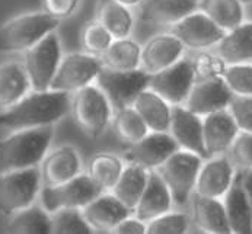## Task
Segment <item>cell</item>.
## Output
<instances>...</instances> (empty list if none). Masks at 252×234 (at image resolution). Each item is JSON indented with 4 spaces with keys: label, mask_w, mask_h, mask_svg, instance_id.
Here are the masks:
<instances>
[{
    "label": "cell",
    "mask_w": 252,
    "mask_h": 234,
    "mask_svg": "<svg viewBox=\"0 0 252 234\" xmlns=\"http://www.w3.org/2000/svg\"><path fill=\"white\" fill-rule=\"evenodd\" d=\"M54 133V125H45L16 130L0 140V172L39 166L50 151Z\"/></svg>",
    "instance_id": "7a4b0ae2"
},
{
    "label": "cell",
    "mask_w": 252,
    "mask_h": 234,
    "mask_svg": "<svg viewBox=\"0 0 252 234\" xmlns=\"http://www.w3.org/2000/svg\"><path fill=\"white\" fill-rule=\"evenodd\" d=\"M41 189L39 166L0 172V214L15 215L35 204Z\"/></svg>",
    "instance_id": "5b68a950"
},
{
    "label": "cell",
    "mask_w": 252,
    "mask_h": 234,
    "mask_svg": "<svg viewBox=\"0 0 252 234\" xmlns=\"http://www.w3.org/2000/svg\"><path fill=\"white\" fill-rule=\"evenodd\" d=\"M227 109L230 111L236 125L239 127V131L252 133V95H233Z\"/></svg>",
    "instance_id": "ab89813d"
},
{
    "label": "cell",
    "mask_w": 252,
    "mask_h": 234,
    "mask_svg": "<svg viewBox=\"0 0 252 234\" xmlns=\"http://www.w3.org/2000/svg\"><path fill=\"white\" fill-rule=\"evenodd\" d=\"M229 156L238 169H252V133L241 131L238 134Z\"/></svg>",
    "instance_id": "60d3db41"
},
{
    "label": "cell",
    "mask_w": 252,
    "mask_h": 234,
    "mask_svg": "<svg viewBox=\"0 0 252 234\" xmlns=\"http://www.w3.org/2000/svg\"><path fill=\"white\" fill-rule=\"evenodd\" d=\"M114 106L107 93L96 85H89L72 95L70 112L76 125L89 138H99L111 127Z\"/></svg>",
    "instance_id": "277c9868"
},
{
    "label": "cell",
    "mask_w": 252,
    "mask_h": 234,
    "mask_svg": "<svg viewBox=\"0 0 252 234\" xmlns=\"http://www.w3.org/2000/svg\"><path fill=\"white\" fill-rule=\"evenodd\" d=\"M83 217L94 233H112L120 221L131 215L128 209L112 192H102L82 208Z\"/></svg>",
    "instance_id": "d6986e66"
},
{
    "label": "cell",
    "mask_w": 252,
    "mask_h": 234,
    "mask_svg": "<svg viewBox=\"0 0 252 234\" xmlns=\"http://www.w3.org/2000/svg\"><path fill=\"white\" fill-rule=\"evenodd\" d=\"M172 206H174V200L168 185L158 173V170H150L146 189L139 204L136 205L133 214L140 220H143L144 223H149L153 218L171 211Z\"/></svg>",
    "instance_id": "7402d4cb"
},
{
    "label": "cell",
    "mask_w": 252,
    "mask_h": 234,
    "mask_svg": "<svg viewBox=\"0 0 252 234\" xmlns=\"http://www.w3.org/2000/svg\"><path fill=\"white\" fill-rule=\"evenodd\" d=\"M238 176H239L242 189L247 194L248 201H250L252 206V169H239Z\"/></svg>",
    "instance_id": "ee69618b"
},
{
    "label": "cell",
    "mask_w": 252,
    "mask_h": 234,
    "mask_svg": "<svg viewBox=\"0 0 252 234\" xmlns=\"http://www.w3.org/2000/svg\"><path fill=\"white\" fill-rule=\"evenodd\" d=\"M245 4H252V0H244Z\"/></svg>",
    "instance_id": "bcb514c9"
},
{
    "label": "cell",
    "mask_w": 252,
    "mask_h": 234,
    "mask_svg": "<svg viewBox=\"0 0 252 234\" xmlns=\"http://www.w3.org/2000/svg\"><path fill=\"white\" fill-rule=\"evenodd\" d=\"M180 146L169 133L150 131L140 141L128 146L124 153V160L127 163L140 165L147 170H156Z\"/></svg>",
    "instance_id": "4fadbf2b"
},
{
    "label": "cell",
    "mask_w": 252,
    "mask_h": 234,
    "mask_svg": "<svg viewBox=\"0 0 252 234\" xmlns=\"http://www.w3.org/2000/svg\"><path fill=\"white\" fill-rule=\"evenodd\" d=\"M223 80L233 95L250 96L252 95V63L227 64Z\"/></svg>",
    "instance_id": "74e56055"
},
{
    "label": "cell",
    "mask_w": 252,
    "mask_h": 234,
    "mask_svg": "<svg viewBox=\"0 0 252 234\" xmlns=\"http://www.w3.org/2000/svg\"><path fill=\"white\" fill-rule=\"evenodd\" d=\"M126 163L124 157L108 151H99L89 159L86 173L104 192H111L117 185Z\"/></svg>",
    "instance_id": "4dcf8cb0"
},
{
    "label": "cell",
    "mask_w": 252,
    "mask_h": 234,
    "mask_svg": "<svg viewBox=\"0 0 252 234\" xmlns=\"http://www.w3.org/2000/svg\"><path fill=\"white\" fill-rule=\"evenodd\" d=\"M131 105L142 115L150 131L169 133L174 105H171L156 90L146 88L136 96Z\"/></svg>",
    "instance_id": "cb8c5ba5"
},
{
    "label": "cell",
    "mask_w": 252,
    "mask_h": 234,
    "mask_svg": "<svg viewBox=\"0 0 252 234\" xmlns=\"http://www.w3.org/2000/svg\"><path fill=\"white\" fill-rule=\"evenodd\" d=\"M189 205H191V221L200 232L209 234L232 233L227 223L223 200L194 194L189 201Z\"/></svg>",
    "instance_id": "44dd1931"
},
{
    "label": "cell",
    "mask_w": 252,
    "mask_h": 234,
    "mask_svg": "<svg viewBox=\"0 0 252 234\" xmlns=\"http://www.w3.org/2000/svg\"><path fill=\"white\" fill-rule=\"evenodd\" d=\"M191 215L181 211H168L147 223V234H185L191 227Z\"/></svg>",
    "instance_id": "8d00e7d4"
},
{
    "label": "cell",
    "mask_w": 252,
    "mask_h": 234,
    "mask_svg": "<svg viewBox=\"0 0 252 234\" xmlns=\"http://www.w3.org/2000/svg\"><path fill=\"white\" fill-rule=\"evenodd\" d=\"M39 170L42 186H57L83 173V163L76 147L63 144L47 153Z\"/></svg>",
    "instance_id": "9a60e30c"
},
{
    "label": "cell",
    "mask_w": 252,
    "mask_h": 234,
    "mask_svg": "<svg viewBox=\"0 0 252 234\" xmlns=\"http://www.w3.org/2000/svg\"><path fill=\"white\" fill-rule=\"evenodd\" d=\"M233 93L227 88L223 77L195 80L184 106L197 115H209L212 112L227 109Z\"/></svg>",
    "instance_id": "e0dca14e"
},
{
    "label": "cell",
    "mask_w": 252,
    "mask_h": 234,
    "mask_svg": "<svg viewBox=\"0 0 252 234\" xmlns=\"http://www.w3.org/2000/svg\"><path fill=\"white\" fill-rule=\"evenodd\" d=\"M114 39L115 38L112 36V33L96 19L86 24L80 32L82 51L96 57H102L105 54V51L111 47Z\"/></svg>",
    "instance_id": "e575fe53"
},
{
    "label": "cell",
    "mask_w": 252,
    "mask_h": 234,
    "mask_svg": "<svg viewBox=\"0 0 252 234\" xmlns=\"http://www.w3.org/2000/svg\"><path fill=\"white\" fill-rule=\"evenodd\" d=\"M217 54L227 63H252V21L227 31L217 44Z\"/></svg>",
    "instance_id": "4316f807"
},
{
    "label": "cell",
    "mask_w": 252,
    "mask_h": 234,
    "mask_svg": "<svg viewBox=\"0 0 252 234\" xmlns=\"http://www.w3.org/2000/svg\"><path fill=\"white\" fill-rule=\"evenodd\" d=\"M191 58L195 73V80L223 77L227 67V63L217 53H212L209 50L197 51V54Z\"/></svg>",
    "instance_id": "f35d334b"
},
{
    "label": "cell",
    "mask_w": 252,
    "mask_h": 234,
    "mask_svg": "<svg viewBox=\"0 0 252 234\" xmlns=\"http://www.w3.org/2000/svg\"><path fill=\"white\" fill-rule=\"evenodd\" d=\"M194 82L195 73L192 66V58L184 56L175 64L153 74L150 77L149 88L156 90L171 105L177 106L185 103Z\"/></svg>",
    "instance_id": "7c38bea8"
},
{
    "label": "cell",
    "mask_w": 252,
    "mask_h": 234,
    "mask_svg": "<svg viewBox=\"0 0 252 234\" xmlns=\"http://www.w3.org/2000/svg\"><path fill=\"white\" fill-rule=\"evenodd\" d=\"M102 68L104 64L101 57L88 54L85 51L64 54L53 79L51 89L73 95L77 90L96 83Z\"/></svg>",
    "instance_id": "ba28073f"
},
{
    "label": "cell",
    "mask_w": 252,
    "mask_h": 234,
    "mask_svg": "<svg viewBox=\"0 0 252 234\" xmlns=\"http://www.w3.org/2000/svg\"><path fill=\"white\" fill-rule=\"evenodd\" d=\"M59 25L60 21L44 10L18 15L0 25V53H25Z\"/></svg>",
    "instance_id": "3957f363"
},
{
    "label": "cell",
    "mask_w": 252,
    "mask_h": 234,
    "mask_svg": "<svg viewBox=\"0 0 252 234\" xmlns=\"http://www.w3.org/2000/svg\"><path fill=\"white\" fill-rule=\"evenodd\" d=\"M204 159L192 151L178 148L168 160L156 169L168 185L174 205L185 206L189 204L192 195L195 194L197 177Z\"/></svg>",
    "instance_id": "8992f818"
},
{
    "label": "cell",
    "mask_w": 252,
    "mask_h": 234,
    "mask_svg": "<svg viewBox=\"0 0 252 234\" xmlns=\"http://www.w3.org/2000/svg\"><path fill=\"white\" fill-rule=\"evenodd\" d=\"M169 31L180 39L187 50L191 51H203L217 47L226 33L200 9L184 16L169 28Z\"/></svg>",
    "instance_id": "30bf717a"
},
{
    "label": "cell",
    "mask_w": 252,
    "mask_h": 234,
    "mask_svg": "<svg viewBox=\"0 0 252 234\" xmlns=\"http://www.w3.org/2000/svg\"><path fill=\"white\" fill-rule=\"evenodd\" d=\"M150 74L142 68L131 71H115L109 68H102L96 79V85L107 93L114 109L128 106L136 99V96L149 88Z\"/></svg>",
    "instance_id": "8fae6325"
},
{
    "label": "cell",
    "mask_w": 252,
    "mask_h": 234,
    "mask_svg": "<svg viewBox=\"0 0 252 234\" xmlns=\"http://www.w3.org/2000/svg\"><path fill=\"white\" fill-rule=\"evenodd\" d=\"M221 200L224 204L230 232L235 234L252 233V206L242 189L238 172L232 186Z\"/></svg>",
    "instance_id": "484cf974"
},
{
    "label": "cell",
    "mask_w": 252,
    "mask_h": 234,
    "mask_svg": "<svg viewBox=\"0 0 252 234\" xmlns=\"http://www.w3.org/2000/svg\"><path fill=\"white\" fill-rule=\"evenodd\" d=\"M7 232L21 234L51 233V214L41 204L35 202L12 215Z\"/></svg>",
    "instance_id": "836d02e7"
},
{
    "label": "cell",
    "mask_w": 252,
    "mask_h": 234,
    "mask_svg": "<svg viewBox=\"0 0 252 234\" xmlns=\"http://www.w3.org/2000/svg\"><path fill=\"white\" fill-rule=\"evenodd\" d=\"M51 233L89 234L94 232L80 208H63L51 214Z\"/></svg>",
    "instance_id": "d590c367"
},
{
    "label": "cell",
    "mask_w": 252,
    "mask_h": 234,
    "mask_svg": "<svg viewBox=\"0 0 252 234\" xmlns=\"http://www.w3.org/2000/svg\"><path fill=\"white\" fill-rule=\"evenodd\" d=\"M96 21H99L115 39L131 36L136 24L131 7L117 0H99L96 6Z\"/></svg>",
    "instance_id": "83f0119b"
},
{
    "label": "cell",
    "mask_w": 252,
    "mask_h": 234,
    "mask_svg": "<svg viewBox=\"0 0 252 234\" xmlns=\"http://www.w3.org/2000/svg\"><path fill=\"white\" fill-rule=\"evenodd\" d=\"M105 68L115 71H131L142 68V44L131 36L114 39L101 57Z\"/></svg>",
    "instance_id": "f546056e"
},
{
    "label": "cell",
    "mask_w": 252,
    "mask_h": 234,
    "mask_svg": "<svg viewBox=\"0 0 252 234\" xmlns=\"http://www.w3.org/2000/svg\"><path fill=\"white\" fill-rule=\"evenodd\" d=\"M150 170L136 163H126V167L111 191L128 209L134 211L136 205L143 195Z\"/></svg>",
    "instance_id": "f1b7e54d"
},
{
    "label": "cell",
    "mask_w": 252,
    "mask_h": 234,
    "mask_svg": "<svg viewBox=\"0 0 252 234\" xmlns=\"http://www.w3.org/2000/svg\"><path fill=\"white\" fill-rule=\"evenodd\" d=\"M185 47L180 39L171 32L156 33L142 45V70L153 76L185 56Z\"/></svg>",
    "instance_id": "2e32d148"
},
{
    "label": "cell",
    "mask_w": 252,
    "mask_h": 234,
    "mask_svg": "<svg viewBox=\"0 0 252 234\" xmlns=\"http://www.w3.org/2000/svg\"><path fill=\"white\" fill-rule=\"evenodd\" d=\"M117 1H120V3H123V4H126L128 7H139L144 0H117Z\"/></svg>",
    "instance_id": "f6af8a7d"
},
{
    "label": "cell",
    "mask_w": 252,
    "mask_h": 234,
    "mask_svg": "<svg viewBox=\"0 0 252 234\" xmlns=\"http://www.w3.org/2000/svg\"><path fill=\"white\" fill-rule=\"evenodd\" d=\"M111 127L115 135L121 141L127 143L128 146L140 141L143 137L150 133V128L147 127L142 115L134 109L133 105L115 109Z\"/></svg>",
    "instance_id": "d6a6232c"
},
{
    "label": "cell",
    "mask_w": 252,
    "mask_h": 234,
    "mask_svg": "<svg viewBox=\"0 0 252 234\" xmlns=\"http://www.w3.org/2000/svg\"><path fill=\"white\" fill-rule=\"evenodd\" d=\"M239 131L229 109H221L203 117V138L207 157L227 154Z\"/></svg>",
    "instance_id": "ac0fdd59"
},
{
    "label": "cell",
    "mask_w": 252,
    "mask_h": 234,
    "mask_svg": "<svg viewBox=\"0 0 252 234\" xmlns=\"http://www.w3.org/2000/svg\"><path fill=\"white\" fill-rule=\"evenodd\" d=\"M72 93L62 90H31L25 98L0 112V127L16 131L54 125L70 114Z\"/></svg>",
    "instance_id": "6da1fadb"
},
{
    "label": "cell",
    "mask_w": 252,
    "mask_h": 234,
    "mask_svg": "<svg viewBox=\"0 0 252 234\" xmlns=\"http://www.w3.org/2000/svg\"><path fill=\"white\" fill-rule=\"evenodd\" d=\"M169 134L174 137L180 148L192 151L203 159H207L203 138V117L194 114L184 105L172 108Z\"/></svg>",
    "instance_id": "ffe728a7"
},
{
    "label": "cell",
    "mask_w": 252,
    "mask_h": 234,
    "mask_svg": "<svg viewBox=\"0 0 252 234\" xmlns=\"http://www.w3.org/2000/svg\"><path fill=\"white\" fill-rule=\"evenodd\" d=\"M236 176V166L230 156L219 154L204 159L200 169L195 194L221 200L232 186Z\"/></svg>",
    "instance_id": "5bb4252c"
},
{
    "label": "cell",
    "mask_w": 252,
    "mask_h": 234,
    "mask_svg": "<svg viewBox=\"0 0 252 234\" xmlns=\"http://www.w3.org/2000/svg\"><path fill=\"white\" fill-rule=\"evenodd\" d=\"M198 0H144L139 6L140 19L149 25L172 27L197 9Z\"/></svg>",
    "instance_id": "603a6c76"
},
{
    "label": "cell",
    "mask_w": 252,
    "mask_h": 234,
    "mask_svg": "<svg viewBox=\"0 0 252 234\" xmlns=\"http://www.w3.org/2000/svg\"><path fill=\"white\" fill-rule=\"evenodd\" d=\"M147 230V223L136 217L134 214L126 217L123 221L117 224V227L112 230L114 234H144Z\"/></svg>",
    "instance_id": "7bdbcfd3"
},
{
    "label": "cell",
    "mask_w": 252,
    "mask_h": 234,
    "mask_svg": "<svg viewBox=\"0 0 252 234\" xmlns=\"http://www.w3.org/2000/svg\"><path fill=\"white\" fill-rule=\"evenodd\" d=\"M31 90L32 86L22 61L0 64V112L18 103Z\"/></svg>",
    "instance_id": "d4e9b609"
},
{
    "label": "cell",
    "mask_w": 252,
    "mask_h": 234,
    "mask_svg": "<svg viewBox=\"0 0 252 234\" xmlns=\"http://www.w3.org/2000/svg\"><path fill=\"white\" fill-rule=\"evenodd\" d=\"M197 9L204 12L224 32L245 22L244 0H198Z\"/></svg>",
    "instance_id": "1f68e13d"
},
{
    "label": "cell",
    "mask_w": 252,
    "mask_h": 234,
    "mask_svg": "<svg viewBox=\"0 0 252 234\" xmlns=\"http://www.w3.org/2000/svg\"><path fill=\"white\" fill-rule=\"evenodd\" d=\"M80 1L82 0H41V6L44 12L62 22L77 12Z\"/></svg>",
    "instance_id": "b9f144b4"
},
{
    "label": "cell",
    "mask_w": 252,
    "mask_h": 234,
    "mask_svg": "<svg viewBox=\"0 0 252 234\" xmlns=\"http://www.w3.org/2000/svg\"><path fill=\"white\" fill-rule=\"evenodd\" d=\"M62 41L56 31L44 36L24 53V66L34 90L51 89L53 79L63 58Z\"/></svg>",
    "instance_id": "52a82bcc"
},
{
    "label": "cell",
    "mask_w": 252,
    "mask_h": 234,
    "mask_svg": "<svg viewBox=\"0 0 252 234\" xmlns=\"http://www.w3.org/2000/svg\"><path fill=\"white\" fill-rule=\"evenodd\" d=\"M102 192L104 191L91 179L88 173H80L66 183L57 186H42L39 192V204L50 214L63 208L82 209Z\"/></svg>",
    "instance_id": "9c48e42d"
}]
</instances>
